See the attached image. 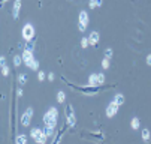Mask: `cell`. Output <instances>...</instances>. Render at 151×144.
<instances>
[{
	"instance_id": "30",
	"label": "cell",
	"mask_w": 151,
	"mask_h": 144,
	"mask_svg": "<svg viewBox=\"0 0 151 144\" xmlns=\"http://www.w3.org/2000/svg\"><path fill=\"white\" fill-rule=\"evenodd\" d=\"M147 65H148V66H151V54H148V56H147Z\"/></svg>"
},
{
	"instance_id": "7",
	"label": "cell",
	"mask_w": 151,
	"mask_h": 144,
	"mask_svg": "<svg viewBox=\"0 0 151 144\" xmlns=\"http://www.w3.org/2000/svg\"><path fill=\"white\" fill-rule=\"evenodd\" d=\"M64 114H66V120H68V126L69 128H75L76 125V117H75V111L72 104H68L66 108H64Z\"/></svg>"
},
{
	"instance_id": "31",
	"label": "cell",
	"mask_w": 151,
	"mask_h": 144,
	"mask_svg": "<svg viewBox=\"0 0 151 144\" xmlns=\"http://www.w3.org/2000/svg\"><path fill=\"white\" fill-rule=\"evenodd\" d=\"M23 93H24L23 89H18V90H17V96H23Z\"/></svg>"
},
{
	"instance_id": "17",
	"label": "cell",
	"mask_w": 151,
	"mask_h": 144,
	"mask_svg": "<svg viewBox=\"0 0 151 144\" xmlns=\"http://www.w3.org/2000/svg\"><path fill=\"white\" fill-rule=\"evenodd\" d=\"M15 144H27V135L21 134V135L15 137Z\"/></svg>"
},
{
	"instance_id": "22",
	"label": "cell",
	"mask_w": 151,
	"mask_h": 144,
	"mask_svg": "<svg viewBox=\"0 0 151 144\" xmlns=\"http://www.w3.org/2000/svg\"><path fill=\"white\" fill-rule=\"evenodd\" d=\"M88 45H90V41H88V38H82V39H81V47L85 50Z\"/></svg>"
},
{
	"instance_id": "23",
	"label": "cell",
	"mask_w": 151,
	"mask_h": 144,
	"mask_svg": "<svg viewBox=\"0 0 151 144\" xmlns=\"http://www.w3.org/2000/svg\"><path fill=\"white\" fill-rule=\"evenodd\" d=\"M64 98H66V95H64V92H61V90H60V92L57 93V101L61 104V102H64Z\"/></svg>"
},
{
	"instance_id": "13",
	"label": "cell",
	"mask_w": 151,
	"mask_h": 144,
	"mask_svg": "<svg viewBox=\"0 0 151 144\" xmlns=\"http://www.w3.org/2000/svg\"><path fill=\"white\" fill-rule=\"evenodd\" d=\"M99 38H100L99 32L93 30V32L90 33V36H88V41H90V45H97V44H99Z\"/></svg>"
},
{
	"instance_id": "26",
	"label": "cell",
	"mask_w": 151,
	"mask_h": 144,
	"mask_svg": "<svg viewBox=\"0 0 151 144\" xmlns=\"http://www.w3.org/2000/svg\"><path fill=\"white\" fill-rule=\"evenodd\" d=\"M111 57H112V50H111V48L105 50V59H109V60H111Z\"/></svg>"
},
{
	"instance_id": "29",
	"label": "cell",
	"mask_w": 151,
	"mask_h": 144,
	"mask_svg": "<svg viewBox=\"0 0 151 144\" xmlns=\"http://www.w3.org/2000/svg\"><path fill=\"white\" fill-rule=\"evenodd\" d=\"M33 48H35V41H32V42H27V47H26V50H30V51H33Z\"/></svg>"
},
{
	"instance_id": "4",
	"label": "cell",
	"mask_w": 151,
	"mask_h": 144,
	"mask_svg": "<svg viewBox=\"0 0 151 144\" xmlns=\"http://www.w3.org/2000/svg\"><path fill=\"white\" fill-rule=\"evenodd\" d=\"M21 57H23V62H24L26 66H29V68L33 69V71H37V69H39V62L35 59L33 51L24 48V51H23V54H21Z\"/></svg>"
},
{
	"instance_id": "24",
	"label": "cell",
	"mask_w": 151,
	"mask_h": 144,
	"mask_svg": "<svg viewBox=\"0 0 151 144\" xmlns=\"http://www.w3.org/2000/svg\"><path fill=\"white\" fill-rule=\"evenodd\" d=\"M109 62H111L109 59H103V60H102V68H103V69H108V68H109V65H111Z\"/></svg>"
},
{
	"instance_id": "8",
	"label": "cell",
	"mask_w": 151,
	"mask_h": 144,
	"mask_svg": "<svg viewBox=\"0 0 151 144\" xmlns=\"http://www.w3.org/2000/svg\"><path fill=\"white\" fill-rule=\"evenodd\" d=\"M81 137L82 138H88L94 143H103L105 141V137L102 132H88V131H82L81 132Z\"/></svg>"
},
{
	"instance_id": "3",
	"label": "cell",
	"mask_w": 151,
	"mask_h": 144,
	"mask_svg": "<svg viewBox=\"0 0 151 144\" xmlns=\"http://www.w3.org/2000/svg\"><path fill=\"white\" fill-rule=\"evenodd\" d=\"M15 116H17V96H15V78H12V104H11V137L15 135L17 125H15Z\"/></svg>"
},
{
	"instance_id": "9",
	"label": "cell",
	"mask_w": 151,
	"mask_h": 144,
	"mask_svg": "<svg viewBox=\"0 0 151 144\" xmlns=\"http://www.w3.org/2000/svg\"><path fill=\"white\" fill-rule=\"evenodd\" d=\"M23 38H24L26 42H32V41H33V38H35V27L30 23H27L23 27Z\"/></svg>"
},
{
	"instance_id": "1",
	"label": "cell",
	"mask_w": 151,
	"mask_h": 144,
	"mask_svg": "<svg viewBox=\"0 0 151 144\" xmlns=\"http://www.w3.org/2000/svg\"><path fill=\"white\" fill-rule=\"evenodd\" d=\"M57 120H58V110L55 107H51L44 114V131L48 137L54 135V131L57 128Z\"/></svg>"
},
{
	"instance_id": "32",
	"label": "cell",
	"mask_w": 151,
	"mask_h": 144,
	"mask_svg": "<svg viewBox=\"0 0 151 144\" xmlns=\"http://www.w3.org/2000/svg\"><path fill=\"white\" fill-rule=\"evenodd\" d=\"M48 80H50V81H54V74H52V72L48 74Z\"/></svg>"
},
{
	"instance_id": "14",
	"label": "cell",
	"mask_w": 151,
	"mask_h": 144,
	"mask_svg": "<svg viewBox=\"0 0 151 144\" xmlns=\"http://www.w3.org/2000/svg\"><path fill=\"white\" fill-rule=\"evenodd\" d=\"M68 131V126H63L61 129H60V132L55 135V138L52 140V143L51 144H60V141H61V138H63V135H64V132Z\"/></svg>"
},
{
	"instance_id": "16",
	"label": "cell",
	"mask_w": 151,
	"mask_h": 144,
	"mask_svg": "<svg viewBox=\"0 0 151 144\" xmlns=\"http://www.w3.org/2000/svg\"><path fill=\"white\" fill-rule=\"evenodd\" d=\"M112 102H115V104H117L118 107H121V105L124 104V95H121V93L115 95V96H114V99H112Z\"/></svg>"
},
{
	"instance_id": "21",
	"label": "cell",
	"mask_w": 151,
	"mask_h": 144,
	"mask_svg": "<svg viewBox=\"0 0 151 144\" xmlns=\"http://www.w3.org/2000/svg\"><path fill=\"white\" fill-rule=\"evenodd\" d=\"M88 6H90L91 9H94V8H97V6H102V2H100V0H97V2H96V0H91V2L88 3Z\"/></svg>"
},
{
	"instance_id": "33",
	"label": "cell",
	"mask_w": 151,
	"mask_h": 144,
	"mask_svg": "<svg viewBox=\"0 0 151 144\" xmlns=\"http://www.w3.org/2000/svg\"><path fill=\"white\" fill-rule=\"evenodd\" d=\"M0 65H2V66H3V65H6V63H5V57H3V56L0 57Z\"/></svg>"
},
{
	"instance_id": "2",
	"label": "cell",
	"mask_w": 151,
	"mask_h": 144,
	"mask_svg": "<svg viewBox=\"0 0 151 144\" xmlns=\"http://www.w3.org/2000/svg\"><path fill=\"white\" fill-rule=\"evenodd\" d=\"M64 83H66L72 90H76L78 93H82V95H87V96H91V95H97L99 92H102V90H105V89H111V87H114V86H97V87H93V86H78V84H75V83H72V81H69L66 77H63L61 78Z\"/></svg>"
},
{
	"instance_id": "25",
	"label": "cell",
	"mask_w": 151,
	"mask_h": 144,
	"mask_svg": "<svg viewBox=\"0 0 151 144\" xmlns=\"http://www.w3.org/2000/svg\"><path fill=\"white\" fill-rule=\"evenodd\" d=\"M142 140H144V141H148V140H150V131H148V129H144V131H142Z\"/></svg>"
},
{
	"instance_id": "18",
	"label": "cell",
	"mask_w": 151,
	"mask_h": 144,
	"mask_svg": "<svg viewBox=\"0 0 151 144\" xmlns=\"http://www.w3.org/2000/svg\"><path fill=\"white\" fill-rule=\"evenodd\" d=\"M130 125H132V129H139V125H141L139 117H133L132 122H130Z\"/></svg>"
},
{
	"instance_id": "19",
	"label": "cell",
	"mask_w": 151,
	"mask_h": 144,
	"mask_svg": "<svg viewBox=\"0 0 151 144\" xmlns=\"http://www.w3.org/2000/svg\"><path fill=\"white\" fill-rule=\"evenodd\" d=\"M18 83H19V86H24V84L27 83V75H26V74H19V77H18Z\"/></svg>"
},
{
	"instance_id": "5",
	"label": "cell",
	"mask_w": 151,
	"mask_h": 144,
	"mask_svg": "<svg viewBox=\"0 0 151 144\" xmlns=\"http://www.w3.org/2000/svg\"><path fill=\"white\" fill-rule=\"evenodd\" d=\"M30 137H32L37 144H45V143H47V138H48L47 132H45L44 129H40V128H33V129L30 131Z\"/></svg>"
},
{
	"instance_id": "15",
	"label": "cell",
	"mask_w": 151,
	"mask_h": 144,
	"mask_svg": "<svg viewBox=\"0 0 151 144\" xmlns=\"http://www.w3.org/2000/svg\"><path fill=\"white\" fill-rule=\"evenodd\" d=\"M19 8H21V2H19V0H17V2L14 3V9H12V15H14L15 20H17L18 15H19Z\"/></svg>"
},
{
	"instance_id": "27",
	"label": "cell",
	"mask_w": 151,
	"mask_h": 144,
	"mask_svg": "<svg viewBox=\"0 0 151 144\" xmlns=\"http://www.w3.org/2000/svg\"><path fill=\"white\" fill-rule=\"evenodd\" d=\"M2 74H3L5 77L9 75V66H8V65H3V66H2Z\"/></svg>"
},
{
	"instance_id": "20",
	"label": "cell",
	"mask_w": 151,
	"mask_h": 144,
	"mask_svg": "<svg viewBox=\"0 0 151 144\" xmlns=\"http://www.w3.org/2000/svg\"><path fill=\"white\" fill-rule=\"evenodd\" d=\"M21 63H23V57H21V56H15V57H14V66L18 68Z\"/></svg>"
},
{
	"instance_id": "28",
	"label": "cell",
	"mask_w": 151,
	"mask_h": 144,
	"mask_svg": "<svg viewBox=\"0 0 151 144\" xmlns=\"http://www.w3.org/2000/svg\"><path fill=\"white\" fill-rule=\"evenodd\" d=\"M45 77H47V75H45V72H44V71H39V72H37V78H39L40 81H44V80H45Z\"/></svg>"
},
{
	"instance_id": "12",
	"label": "cell",
	"mask_w": 151,
	"mask_h": 144,
	"mask_svg": "<svg viewBox=\"0 0 151 144\" xmlns=\"http://www.w3.org/2000/svg\"><path fill=\"white\" fill-rule=\"evenodd\" d=\"M118 108H120V107L115 104V102L111 101L109 104H108V107H106V116H108V117H114V116L118 113Z\"/></svg>"
},
{
	"instance_id": "11",
	"label": "cell",
	"mask_w": 151,
	"mask_h": 144,
	"mask_svg": "<svg viewBox=\"0 0 151 144\" xmlns=\"http://www.w3.org/2000/svg\"><path fill=\"white\" fill-rule=\"evenodd\" d=\"M32 117H33V108H32V107H29L23 114H21V119H19L21 125H23V126H29V125H30Z\"/></svg>"
},
{
	"instance_id": "6",
	"label": "cell",
	"mask_w": 151,
	"mask_h": 144,
	"mask_svg": "<svg viewBox=\"0 0 151 144\" xmlns=\"http://www.w3.org/2000/svg\"><path fill=\"white\" fill-rule=\"evenodd\" d=\"M103 83H105V74H102V72L90 74V77H88V86L97 87V86H102Z\"/></svg>"
},
{
	"instance_id": "10",
	"label": "cell",
	"mask_w": 151,
	"mask_h": 144,
	"mask_svg": "<svg viewBox=\"0 0 151 144\" xmlns=\"http://www.w3.org/2000/svg\"><path fill=\"white\" fill-rule=\"evenodd\" d=\"M88 14L85 12V11H81L79 12V18H78V27H79V30L81 32H85V29H87V26H88Z\"/></svg>"
}]
</instances>
